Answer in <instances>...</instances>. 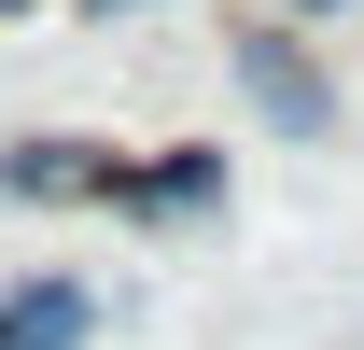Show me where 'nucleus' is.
Here are the masks:
<instances>
[{
	"instance_id": "obj_1",
	"label": "nucleus",
	"mask_w": 364,
	"mask_h": 350,
	"mask_svg": "<svg viewBox=\"0 0 364 350\" xmlns=\"http://www.w3.org/2000/svg\"><path fill=\"white\" fill-rule=\"evenodd\" d=\"M238 85H252V112H267L280 140H336V85L309 70L294 28H252V43H238Z\"/></svg>"
},
{
	"instance_id": "obj_2",
	"label": "nucleus",
	"mask_w": 364,
	"mask_h": 350,
	"mask_svg": "<svg viewBox=\"0 0 364 350\" xmlns=\"http://www.w3.org/2000/svg\"><path fill=\"white\" fill-rule=\"evenodd\" d=\"M0 350H85V295H70V280L0 295Z\"/></svg>"
},
{
	"instance_id": "obj_3",
	"label": "nucleus",
	"mask_w": 364,
	"mask_h": 350,
	"mask_svg": "<svg viewBox=\"0 0 364 350\" xmlns=\"http://www.w3.org/2000/svg\"><path fill=\"white\" fill-rule=\"evenodd\" d=\"M98 14H140V0H98Z\"/></svg>"
},
{
	"instance_id": "obj_4",
	"label": "nucleus",
	"mask_w": 364,
	"mask_h": 350,
	"mask_svg": "<svg viewBox=\"0 0 364 350\" xmlns=\"http://www.w3.org/2000/svg\"><path fill=\"white\" fill-rule=\"evenodd\" d=\"M309 14H322V0H309Z\"/></svg>"
}]
</instances>
